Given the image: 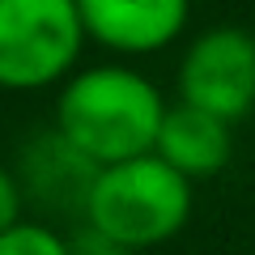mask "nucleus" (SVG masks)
<instances>
[{"label": "nucleus", "mask_w": 255, "mask_h": 255, "mask_svg": "<svg viewBox=\"0 0 255 255\" xmlns=\"http://www.w3.org/2000/svg\"><path fill=\"white\" fill-rule=\"evenodd\" d=\"M179 102L234 128L255 111V38L238 26L204 30L179 60Z\"/></svg>", "instance_id": "20e7f679"}, {"label": "nucleus", "mask_w": 255, "mask_h": 255, "mask_svg": "<svg viewBox=\"0 0 255 255\" xmlns=\"http://www.w3.org/2000/svg\"><path fill=\"white\" fill-rule=\"evenodd\" d=\"M153 153L170 170H179L187 183H196L226 170L230 153H234V136H230V124H221L217 115H204L187 102H174V107H166Z\"/></svg>", "instance_id": "423d86ee"}, {"label": "nucleus", "mask_w": 255, "mask_h": 255, "mask_svg": "<svg viewBox=\"0 0 255 255\" xmlns=\"http://www.w3.org/2000/svg\"><path fill=\"white\" fill-rule=\"evenodd\" d=\"M77 0H0V90H47L81 60Z\"/></svg>", "instance_id": "7ed1b4c3"}, {"label": "nucleus", "mask_w": 255, "mask_h": 255, "mask_svg": "<svg viewBox=\"0 0 255 255\" xmlns=\"http://www.w3.org/2000/svg\"><path fill=\"white\" fill-rule=\"evenodd\" d=\"M85 38L119 55H149L183 34L191 0H77Z\"/></svg>", "instance_id": "39448f33"}, {"label": "nucleus", "mask_w": 255, "mask_h": 255, "mask_svg": "<svg viewBox=\"0 0 255 255\" xmlns=\"http://www.w3.org/2000/svg\"><path fill=\"white\" fill-rule=\"evenodd\" d=\"M85 226L124 251H149L183 234L191 217V183L157 153L102 166L85 196Z\"/></svg>", "instance_id": "f03ea898"}, {"label": "nucleus", "mask_w": 255, "mask_h": 255, "mask_svg": "<svg viewBox=\"0 0 255 255\" xmlns=\"http://www.w3.org/2000/svg\"><path fill=\"white\" fill-rule=\"evenodd\" d=\"M166 119V98L149 77L124 64H94L60 85L55 136L102 170L153 153Z\"/></svg>", "instance_id": "f257e3e1"}, {"label": "nucleus", "mask_w": 255, "mask_h": 255, "mask_svg": "<svg viewBox=\"0 0 255 255\" xmlns=\"http://www.w3.org/2000/svg\"><path fill=\"white\" fill-rule=\"evenodd\" d=\"M0 255H73V243L43 221H21L0 234Z\"/></svg>", "instance_id": "0eeeda50"}, {"label": "nucleus", "mask_w": 255, "mask_h": 255, "mask_svg": "<svg viewBox=\"0 0 255 255\" xmlns=\"http://www.w3.org/2000/svg\"><path fill=\"white\" fill-rule=\"evenodd\" d=\"M21 204H26V187H21V179L0 166V234H9L13 226L26 221V217H21Z\"/></svg>", "instance_id": "6e6552de"}, {"label": "nucleus", "mask_w": 255, "mask_h": 255, "mask_svg": "<svg viewBox=\"0 0 255 255\" xmlns=\"http://www.w3.org/2000/svg\"><path fill=\"white\" fill-rule=\"evenodd\" d=\"M68 243H73V255H132V251H124V247H115L111 238L94 234L90 226L81 230V238H68Z\"/></svg>", "instance_id": "1a4fd4ad"}]
</instances>
